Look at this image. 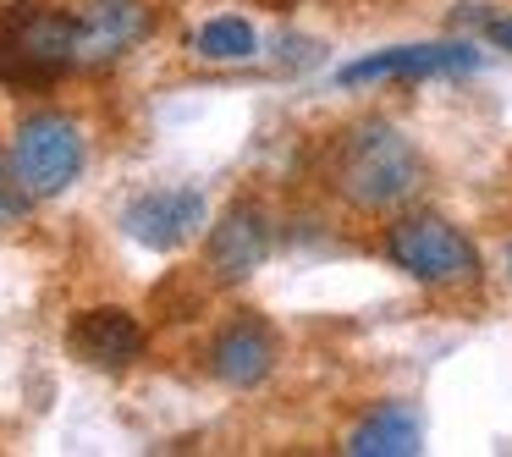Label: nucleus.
Segmentation results:
<instances>
[{
  "mask_svg": "<svg viewBox=\"0 0 512 457\" xmlns=\"http://www.w3.org/2000/svg\"><path fill=\"white\" fill-rule=\"evenodd\" d=\"M386 259L419 287H468L479 281V248L446 215L408 210L386 226Z\"/></svg>",
  "mask_w": 512,
  "mask_h": 457,
  "instance_id": "nucleus-3",
  "label": "nucleus"
},
{
  "mask_svg": "<svg viewBox=\"0 0 512 457\" xmlns=\"http://www.w3.org/2000/svg\"><path fill=\"white\" fill-rule=\"evenodd\" d=\"M28 210H34V193L17 182L12 160H0V232H6V226H17Z\"/></svg>",
  "mask_w": 512,
  "mask_h": 457,
  "instance_id": "nucleus-13",
  "label": "nucleus"
},
{
  "mask_svg": "<svg viewBox=\"0 0 512 457\" xmlns=\"http://www.w3.org/2000/svg\"><path fill=\"white\" fill-rule=\"evenodd\" d=\"M72 17H78V67H111L149 34L144 0H83Z\"/></svg>",
  "mask_w": 512,
  "mask_h": 457,
  "instance_id": "nucleus-10",
  "label": "nucleus"
},
{
  "mask_svg": "<svg viewBox=\"0 0 512 457\" xmlns=\"http://www.w3.org/2000/svg\"><path fill=\"white\" fill-rule=\"evenodd\" d=\"M479 67V50L463 45V39H446V45H391L375 50V56H358L347 67H336V83L342 89H358V83H419V78H463V72Z\"/></svg>",
  "mask_w": 512,
  "mask_h": 457,
  "instance_id": "nucleus-7",
  "label": "nucleus"
},
{
  "mask_svg": "<svg viewBox=\"0 0 512 457\" xmlns=\"http://www.w3.org/2000/svg\"><path fill=\"white\" fill-rule=\"evenodd\" d=\"M485 39H490L496 50H507V56H512V12H507V17H490V23H485Z\"/></svg>",
  "mask_w": 512,
  "mask_h": 457,
  "instance_id": "nucleus-14",
  "label": "nucleus"
},
{
  "mask_svg": "<svg viewBox=\"0 0 512 457\" xmlns=\"http://www.w3.org/2000/svg\"><path fill=\"white\" fill-rule=\"evenodd\" d=\"M78 67V17L45 0H17L0 12V83L45 89Z\"/></svg>",
  "mask_w": 512,
  "mask_h": 457,
  "instance_id": "nucleus-2",
  "label": "nucleus"
},
{
  "mask_svg": "<svg viewBox=\"0 0 512 457\" xmlns=\"http://www.w3.org/2000/svg\"><path fill=\"white\" fill-rule=\"evenodd\" d=\"M259 34L248 17H210V23L193 34V56L215 61V67H232V61H254Z\"/></svg>",
  "mask_w": 512,
  "mask_h": 457,
  "instance_id": "nucleus-12",
  "label": "nucleus"
},
{
  "mask_svg": "<svg viewBox=\"0 0 512 457\" xmlns=\"http://www.w3.org/2000/svg\"><path fill=\"white\" fill-rule=\"evenodd\" d=\"M204 221H210V204L199 188H149L122 210V232L155 254H177L182 243L199 237Z\"/></svg>",
  "mask_w": 512,
  "mask_h": 457,
  "instance_id": "nucleus-8",
  "label": "nucleus"
},
{
  "mask_svg": "<svg viewBox=\"0 0 512 457\" xmlns=\"http://www.w3.org/2000/svg\"><path fill=\"white\" fill-rule=\"evenodd\" d=\"M67 347L94 369H127L144 358L149 331L138 325L133 309H116V303H100V309H83L78 320L67 325Z\"/></svg>",
  "mask_w": 512,
  "mask_h": 457,
  "instance_id": "nucleus-9",
  "label": "nucleus"
},
{
  "mask_svg": "<svg viewBox=\"0 0 512 457\" xmlns=\"http://www.w3.org/2000/svg\"><path fill=\"white\" fill-rule=\"evenodd\" d=\"M276 364H281V336H276V325L259 320V314L226 320L221 331L210 336V347H204V369L232 391L265 386V380L276 375Z\"/></svg>",
  "mask_w": 512,
  "mask_h": 457,
  "instance_id": "nucleus-5",
  "label": "nucleus"
},
{
  "mask_svg": "<svg viewBox=\"0 0 512 457\" xmlns=\"http://www.w3.org/2000/svg\"><path fill=\"white\" fill-rule=\"evenodd\" d=\"M276 248V226H270V210L259 199H237L221 210V221L210 226V243H204V265H210L215 281L237 287L248 281Z\"/></svg>",
  "mask_w": 512,
  "mask_h": 457,
  "instance_id": "nucleus-6",
  "label": "nucleus"
},
{
  "mask_svg": "<svg viewBox=\"0 0 512 457\" xmlns=\"http://www.w3.org/2000/svg\"><path fill=\"white\" fill-rule=\"evenodd\" d=\"M353 457H419L424 452V413L413 402H380L347 435Z\"/></svg>",
  "mask_w": 512,
  "mask_h": 457,
  "instance_id": "nucleus-11",
  "label": "nucleus"
},
{
  "mask_svg": "<svg viewBox=\"0 0 512 457\" xmlns=\"http://www.w3.org/2000/svg\"><path fill=\"white\" fill-rule=\"evenodd\" d=\"M6 160H12L17 182H23L34 199H56V193H67L72 182L83 177V166H89V138H83V127L72 122L67 111H28L12 133Z\"/></svg>",
  "mask_w": 512,
  "mask_h": 457,
  "instance_id": "nucleus-4",
  "label": "nucleus"
},
{
  "mask_svg": "<svg viewBox=\"0 0 512 457\" xmlns=\"http://www.w3.org/2000/svg\"><path fill=\"white\" fill-rule=\"evenodd\" d=\"M501 265H507V276H512V243H507V254H501Z\"/></svg>",
  "mask_w": 512,
  "mask_h": 457,
  "instance_id": "nucleus-15",
  "label": "nucleus"
},
{
  "mask_svg": "<svg viewBox=\"0 0 512 457\" xmlns=\"http://www.w3.org/2000/svg\"><path fill=\"white\" fill-rule=\"evenodd\" d=\"M424 182H430V166H424L419 144L397 122H386V116H364V122H353L336 138L331 188L353 210H364V215L402 210V204L419 199Z\"/></svg>",
  "mask_w": 512,
  "mask_h": 457,
  "instance_id": "nucleus-1",
  "label": "nucleus"
}]
</instances>
